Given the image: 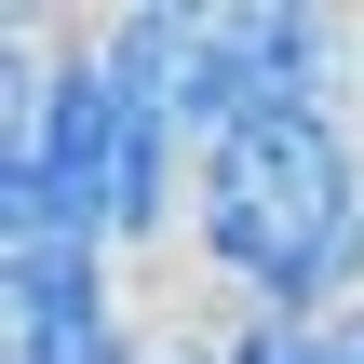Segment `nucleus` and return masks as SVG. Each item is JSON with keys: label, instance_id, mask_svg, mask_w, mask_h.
I'll return each instance as SVG.
<instances>
[{"label": "nucleus", "instance_id": "f257e3e1", "mask_svg": "<svg viewBox=\"0 0 364 364\" xmlns=\"http://www.w3.org/2000/svg\"><path fill=\"white\" fill-rule=\"evenodd\" d=\"M189 257L230 284V311H364V122L351 108H270L230 149H203Z\"/></svg>", "mask_w": 364, "mask_h": 364}, {"label": "nucleus", "instance_id": "f03ea898", "mask_svg": "<svg viewBox=\"0 0 364 364\" xmlns=\"http://www.w3.org/2000/svg\"><path fill=\"white\" fill-rule=\"evenodd\" d=\"M149 311L122 297V243H0V364H149Z\"/></svg>", "mask_w": 364, "mask_h": 364}, {"label": "nucleus", "instance_id": "7ed1b4c3", "mask_svg": "<svg viewBox=\"0 0 364 364\" xmlns=\"http://www.w3.org/2000/svg\"><path fill=\"white\" fill-rule=\"evenodd\" d=\"M216 364H364V311H324V324H297V311H230V324H216Z\"/></svg>", "mask_w": 364, "mask_h": 364}, {"label": "nucleus", "instance_id": "20e7f679", "mask_svg": "<svg viewBox=\"0 0 364 364\" xmlns=\"http://www.w3.org/2000/svg\"><path fill=\"white\" fill-rule=\"evenodd\" d=\"M149 364H216V338H162V351H149Z\"/></svg>", "mask_w": 364, "mask_h": 364}]
</instances>
